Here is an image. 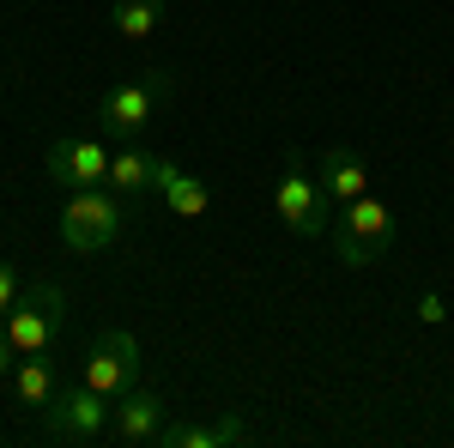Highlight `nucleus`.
<instances>
[{
	"mask_svg": "<svg viewBox=\"0 0 454 448\" xmlns=\"http://www.w3.org/2000/svg\"><path fill=\"white\" fill-rule=\"evenodd\" d=\"M273 207H279V218H285V231L291 237H303V242H315V237H327L333 224H327V188H321V176H315V164L291 145L279 158V182H273Z\"/></svg>",
	"mask_w": 454,
	"mask_h": 448,
	"instance_id": "f257e3e1",
	"label": "nucleus"
},
{
	"mask_svg": "<svg viewBox=\"0 0 454 448\" xmlns=\"http://www.w3.org/2000/svg\"><path fill=\"white\" fill-rule=\"evenodd\" d=\"M128 212H121V194L115 188H73L67 194V212H61V242L73 255H104L109 242L121 237Z\"/></svg>",
	"mask_w": 454,
	"mask_h": 448,
	"instance_id": "f03ea898",
	"label": "nucleus"
},
{
	"mask_svg": "<svg viewBox=\"0 0 454 448\" xmlns=\"http://www.w3.org/2000/svg\"><path fill=\"white\" fill-rule=\"evenodd\" d=\"M61 315H67V291L55 285V279H36L19 291V303L6 315V340L19 358H31V351H49L55 334H61Z\"/></svg>",
	"mask_w": 454,
	"mask_h": 448,
	"instance_id": "7ed1b4c3",
	"label": "nucleus"
},
{
	"mask_svg": "<svg viewBox=\"0 0 454 448\" xmlns=\"http://www.w3.org/2000/svg\"><path fill=\"white\" fill-rule=\"evenodd\" d=\"M109 413H115V400L98 394L91 381H79V388H55L49 406H43V430H49L55 443H104V436H109Z\"/></svg>",
	"mask_w": 454,
	"mask_h": 448,
	"instance_id": "20e7f679",
	"label": "nucleus"
},
{
	"mask_svg": "<svg viewBox=\"0 0 454 448\" xmlns=\"http://www.w3.org/2000/svg\"><path fill=\"white\" fill-rule=\"evenodd\" d=\"M387 237H394V212H387L376 194H357V200L340 207L333 255H340V267H370V261L387 248Z\"/></svg>",
	"mask_w": 454,
	"mask_h": 448,
	"instance_id": "39448f33",
	"label": "nucleus"
},
{
	"mask_svg": "<svg viewBox=\"0 0 454 448\" xmlns=\"http://www.w3.org/2000/svg\"><path fill=\"white\" fill-rule=\"evenodd\" d=\"M170 98V73H152L140 85H109L104 98H98V122H104L115 139H140L145 122H152V109Z\"/></svg>",
	"mask_w": 454,
	"mask_h": 448,
	"instance_id": "423d86ee",
	"label": "nucleus"
},
{
	"mask_svg": "<svg viewBox=\"0 0 454 448\" xmlns=\"http://www.w3.org/2000/svg\"><path fill=\"white\" fill-rule=\"evenodd\" d=\"M85 381H91L98 394H109V400H121V394L140 381V340H134L128 327L98 334L91 351H85Z\"/></svg>",
	"mask_w": 454,
	"mask_h": 448,
	"instance_id": "0eeeda50",
	"label": "nucleus"
},
{
	"mask_svg": "<svg viewBox=\"0 0 454 448\" xmlns=\"http://www.w3.org/2000/svg\"><path fill=\"white\" fill-rule=\"evenodd\" d=\"M109 145L98 139H55L49 152H43V164H49V182H61V188H104L109 182Z\"/></svg>",
	"mask_w": 454,
	"mask_h": 448,
	"instance_id": "6e6552de",
	"label": "nucleus"
},
{
	"mask_svg": "<svg viewBox=\"0 0 454 448\" xmlns=\"http://www.w3.org/2000/svg\"><path fill=\"white\" fill-rule=\"evenodd\" d=\"M170 424V406H164V394H152V388H128L121 400H115V413H109V436L115 443H128V448H145V443H158V430Z\"/></svg>",
	"mask_w": 454,
	"mask_h": 448,
	"instance_id": "1a4fd4ad",
	"label": "nucleus"
},
{
	"mask_svg": "<svg viewBox=\"0 0 454 448\" xmlns=\"http://www.w3.org/2000/svg\"><path fill=\"white\" fill-rule=\"evenodd\" d=\"M315 176H321V188H327L333 207L370 194V164H364V152H351V145H327V152L315 158Z\"/></svg>",
	"mask_w": 454,
	"mask_h": 448,
	"instance_id": "9d476101",
	"label": "nucleus"
},
{
	"mask_svg": "<svg viewBox=\"0 0 454 448\" xmlns=\"http://www.w3.org/2000/svg\"><path fill=\"white\" fill-rule=\"evenodd\" d=\"M152 188L164 194V207L176 212V218H200V212L212 207V188L200 182V176H188L176 158H164L158 152V170H152Z\"/></svg>",
	"mask_w": 454,
	"mask_h": 448,
	"instance_id": "9b49d317",
	"label": "nucleus"
},
{
	"mask_svg": "<svg viewBox=\"0 0 454 448\" xmlns=\"http://www.w3.org/2000/svg\"><path fill=\"white\" fill-rule=\"evenodd\" d=\"M158 443L164 448H224V443H254V430L231 413V418H212V424H164Z\"/></svg>",
	"mask_w": 454,
	"mask_h": 448,
	"instance_id": "f8f14e48",
	"label": "nucleus"
},
{
	"mask_svg": "<svg viewBox=\"0 0 454 448\" xmlns=\"http://www.w3.org/2000/svg\"><path fill=\"white\" fill-rule=\"evenodd\" d=\"M152 170H158V152L128 145V152H115V158H109V188H115L121 200H140L145 188H152Z\"/></svg>",
	"mask_w": 454,
	"mask_h": 448,
	"instance_id": "ddd939ff",
	"label": "nucleus"
},
{
	"mask_svg": "<svg viewBox=\"0 0 454 448\" xmlns=\"http://www.w3.org/2000/svg\"><path fill=\"white\" fill-rule=\"evenodd\" d=\"M12 388H19V406H49V394H55L61 381H55V364H49L43 351H31V358H19Z\"/></svg>",
	"mask_w": 454,
	"mask_h": 448,
	"instance_id": "4468645a",
	"label": "nucleus"
},
{
	"mask_svg": "<svg viewBox=\"0 0 454 448\" xmlns=\"http://www.w3.org/2000/svg\"><path fill=\"white\" fill-rule=\"evenodd\" d=\"M109 25H115V36L140 43V36H152L158 25H164V0H115Z\"/></svg>",
	"mask_w": 454,
	"mask_h": 448,
	"instance_id": "2eb2a0df",
	"label": "nucleus"
},
{
	"mask_svg": "<svg viewBox=\"0 0 454 448\" xmlns=\"http://www.w3.org/2000/svg\"><path fill=\"white\" fill-rule=\"evenodd\" d=\"M19 291H25V285H19V273H12V267L0 261V321L12 315V303H19Z\"/></svg>",
	"mask_w": 454,
	"mask_h": 448,
	"instance_id": "dca6fc26",
	"label": "nucleus"
},
{
	"mask_svg": "<svg viewBox=\"0 0 454 448\" xmlns=\"http://www.w3.org/2000/svg\"><path fill=\"white\" fill-rule=\"evenodd\" d=\"M419 315H424V321H442V297H436V291H424V297H419Z\"/></svg>",
	"mask_w": 454,
	"mask_h": 448,
	"instance_id": "f3484780",
	"label": "nucleus"
},
{
	"mask_svg": "<svg viewBox=\"0 0 454 448\" xmlns=\"http://www.w3.org/2000/svg\"><path fill=\"white\" fill-rule=\"evenodd\" d=\"M12 358H19V351H12V340H6V321H0V376H12Z\"/></svg>",
	"mask_w": 454,
	"mask_h": 448,
	"instance_id": "a211bd4d",
	"label": "nucleus"
}]
</instances>
